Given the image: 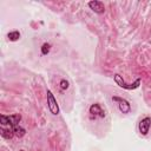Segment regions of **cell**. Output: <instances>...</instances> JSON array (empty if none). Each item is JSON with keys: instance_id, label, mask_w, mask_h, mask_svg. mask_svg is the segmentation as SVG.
<instances>
[{"instance_id": "obj_9", "label": "cell", "mask_w": 151, "mask_h": 151, "mask_svg": "<svg viewBox=\"0 0 151 151\" xmlns=\"http://www.w3.org/2000/svg\"><path fill=\"white\" fill-rule=\"evenodd\" d=\"M12 130H13L14 134H15L17 137H19V138L24 137V136H25V133H26V130H25L24 127H21V126H15V127H12Z\"/></svg>"}, {"instance_id": "obj_12", "label": "cell", "mask_w": 151, "mask_h": 151, "mask_svg": "<svg viewBox=\"0 0 151 151\" xmlns=\"http://www.w3.org/2000/svg\"><path fill=\"white\" fill-rule=\"evenodd\" d=\"M59 85H60V88L61 90H67L68 88V81L66 79H61L60 83H59Z\"/></svg>"}, {"instance_id": "obj_4", "label": "cell", "mask_w": 151, "mask_h": 151, "mask_svg": "<svg viewBox=\"0 0 151 151\" xmlns=\"http://www.w3.org/2000/svg\"><path fill=\"white\" fill-rule=\"evenodd\" d=\"M112 100L116 101V103H118V107H119V110H120L122 113H125L126 114V113H129L131 111V105H130V103L126 99L114 96V97H112Z\"/></svg>"}, {"instance_id": "obj_10", "label": "cell", "mask_w": 151, "mask_h": 151, "mask_svg": "<svg viewBox=\"0 0 151 151\" xmlns=\"http://www.w3.org/2000/svg\"><path fill=\"white\" fill-rule=\"evenodd\" d=\"M7 38H8L9 41H17L20 38V32L19 31H12L7 34Z\"/></svg>"}, {"instance_id": "obj_11", "label": "cell", "mask_w": 151, "mask_h": 151, "mask_svg": "<svg viewBox=\"0 0 151 151\" xmlns=\"http://www.w3.org/2000/svg\"><path fill=\"white\" fill-rule=\"evenodd\" d=\"M50 51H51V44H48V42L42 44V46H41V54L46 55V54L50 53Z\"/></svg>"}, {"instance_id": "obj_5", "label": "cell", "mask_w": 151, "mask_h": 151, "mask_svg": "<svg viewBox=\"0 0 151 151\" xmlns=\"http://www.w3.org/2000/svg\"><path fill=\"white\" fill-rule=\"evenodd\" d=\"M150 126H151V118L150 117H144L139 124H138V129H139V132L142 136H146L149 133V130H150Z\"/></svg>"}, {"instance_id": "obj_13", "label": "cell", "mask_w": 151, "mask_h": 151, "mask_svg": "<svg viewBox=\"0 0 151 151\" xmlns=\"http://www.w3.org/2000/svg\"><path fill=\"white\" fill-rule=\"evenodd\" d=\"M20 151H25V150H20Z\"/></svg>"}, {"instance_id": "obj_6", "label": "cell", "mask_w": 151, "mask_h": 151, "mask_svg": "<svg viewBox=\"0 0 151 151\" xmlns=\"http://www.w3.org/2000/svg\"><path fill=\"white\" fill-rule=\"evenodd\" d=\"M88 7L97 14H103L105 12V6L101 1L99 0H92L88 2Z\"/></svg>"}, {"instance_id": "obj_8", "label": "cell", "mask_w": 151, "mask_h": 151, "mask_svg": "<svg viewBox=\"0 0 151 151\" xmlns=\"http://www.w3.org/2000/svg\"><path fill=\"white\" fill-rule=\"evenodd\" d=\"M0 134L5 139H11V138H13L14 132H13L12 129H4V127H1L0 129Z\"/></svg>"}, {"instance_id": "obj_3", "label": "cell", "mask_w": 151, "mask_h": 151, "mask_svg": "<svg viewBox=\"0 0 151 151\" xmlns=\"http://www.w3.org/2000/svg\"><path fill=\"white\" fill-rule=\"evenodd\" d=\"M47 104H48V109H50V112L54 116H57L59 113V106H58V103L53 96V93L47 90Z\"/></svg>"}, {"instance_id": "obj_2", "label": "cell", "mask_w": 151, "mask_h": 151, "mask_svg": "<svg viewBox=\"0 0 151 151\" xmlns=\"http://www.w3.org/2000/svg\"><path fill=\"white\" fill-rule=\"evenodd\" d=\"M21 120V116L19 113L15 114H11V116H6V114H0V123L1 125H9L11 129L18 126V124Z\"/></svg>"}, {"instance_id": "obj_7", "label": "cell", "mask_w": 151, "mask_h": 151, "mask_svg": "<svg viewBox=\"0 0 151 151\" xmlns=\"http://www.w3.org/2000/svg\"><path fill=\"white\" fill-rule=\"evenodd\" d=\"M90 113H91V116H94V117H100V118H104L105 117V112H104V110L100 107V105L99 104H92L91 106H90Z\"/></svg>"}, {"instance_id": "obj_1", "label": "cell", "mask_w": 151, "mask_h": 151, "mask_svg": "<svg viewBox=\"0 0 151 151\" xmlns=\"http://www.w3.org/2000/svg\"><path fill=\"white\" fill-rule=\"evenodd\" d=\"M113 79H114L116 84H117L119 87L125 88V90H136V88H138V87H139L140 81H142V79H140V78H137L132 84H127V83H125V80L123 79V77H122L120 74H117V73L113 76Z\"/></svg>"}]
</instances>
